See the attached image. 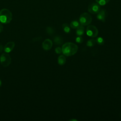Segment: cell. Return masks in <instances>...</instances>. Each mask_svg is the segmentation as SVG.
Returning a JSON list of instances; mask_svg holds the SVG:
<instances>
[{
	"instance_id": "cell-1",
	"label": "cell",
	"mask_w": 121,
	"mask_h": 121,
	"mask_svg": "<svg viewBox=\"0 0 121 121\" xmlns=\"http://www.w3.org/2000/svg\"><path fill=\"white\" fill-rule=\"evenodd\" d=\"M62 52L66 56H71L77 53L78 46L77 44L71 42H67L62 46Z\"/></svg>"
},
{
	"instance_id": "cell-2",
	"label": "cell",
	"mask_w": 121,
	"mask_h": 121,
	"mask_svg": "<svg viewBox=\"0 0 121 121\" xmlns=\"http://www.w3.org/2000/svg\"><path fill=\"white\" fill-rule=\"evenodd\" d=\"M12 19L11 12L7 9H3L0 10V22L3 24L9 23Z\"/></svg>"
},
{
	"instance_id": "cell-3",
	"label": "cell",
	"mask_w": 121,
	"mask_h": 121,
	"mask_svg": "<svg viewBox=\"0 0 121 121\" xmlns=\"http://www.w3.org/2000/svg\"><path fill=\"white\" fill-rule=\"evenodd\" d=\"M79 21L81 25L83 26H87L91 23L92 18L89 13L84 12L80 15Z\"/></svg>"
},
{
	"instance_id": "cell-4",
	"label": "cell",
	"mask_w": 121,
	"mask_h": 121,
	"mask_svg": "<svg viewBox=\"0 0 121 121\" xmlns=\"http://www.w3.org/2000/svg\"><path fill=\"white\" fill-rule=\"evenodd\" d=\"M0 62L3 67H7L11 63V58L10 55L7 52H5L1 54L0 56Z\"/></svg>"
},
{
	"instance_id": "cell-5",
	"label": "cell",
	"mask_w": 121,
	"mask_h": 121,
	"mask_svg": "<svg viewBox=\"0 0 121 121\" xmlns=\"http://www.w3.org/2000/svg\"><path fill=\"white\" fill-rule=\"evenodd\" d=\"M86 33L89 36L95 38L97 36L98 31L96 27L95 26L89 25L86 28Z\"/></svg>"
},
{
	"instance_id": "cell-6",
	"label": "cell",
	"mask_w": 121,
	"mask_h": 121,
	"mask_svg": "<svg viewBox=\"0 0 121 121\" xmlns=\"http://www.w3.org/2000/svg\"><path fill=\"white\" fill-rule=\"evenodd\" d=\"M87 9L88 11L91 14H97L100 10V6L97 3H92L89 5Z\"/></svg>"
},
{
	"instance_id": "cell-7",
	"label": "cell",
	"mask_w": 121,
	"mask_h": 121,
	"mask_svg": "<svg viewBox=\"0 0 121 121\" xmlns=\"http://www.w3.org/2000/svg\"><path fill=\"white\" fill-rule=\"evenodd\" d=\"M52 46V42L49 39H45L42 43L43 48L46 51L50 50Z\"/></svg>"
},
{
	"instance_id": "cell-8",
	"label": "cell",
	"mask_w": 121,
	"mask_h": 121,
	"mask_svg": "<svg viewBox=\"0 0 121 121\" xmlns=\"http://www.w3.org/2000/svg\"><path fill=\"white\" fill-rule=\"evenodd\" d=\"M107 16V12L105 9H102L97 13V18L99 20L104 22L105 21V18Z\"/></svg>"
},
{
	"instance_id": "cell-9",
	"label": "cell",
	"mask_w": 121,
	"mask_h": 121,
	"mask_svg": "<svg viewBox=\"0 0 121 121\" xmlns=\"http://www.w3.org/2000/svg\"><path fill=\"white\" fill-rule=\"evenodd\" d=\"M15 46V43L14 42H9L7 43L4 47V50L6 52L9 53L11 52Z\"/></svg>"
},
{
	"instance_id": "cell-10",
	"label": "cell",
	"mask_w": 121,
	"mask_h": 121,
	"mask_svg": "<svg viewBox=\"0 0 121 121\" xmlns=\"http://www.w3.org/2000/svg\"><path fill=\"white\" fill-rule=\"evenodd\" d=\"M53 42L54 43L56 44L60 45L62 44L63 42V40L61 37H60V36L56 35V36H55L53 38Z\"/></svg>"
},
{
	"instance_id": "cell-11",
	"label": "cell",
	"mask_w": 121,
	"mask_h": 121,
	"mask_svg": "<svg viewBox=\"0 0 121 121\" xmlns=\"http://www.w3.org/2000/svg\"><path fill=\"white\" fill-rule=\"evenodd\" d=\"M66 61V57L62 55H61L59 56L58 58V63L60 65H63L65 64Z\"/></svg>"
},
{
	"instance_id": "cell-12",
	"label": "cell",
	"mask_w": 121,
	"mask_h": 121,
	"mask_svg": "<svg viewBox=\"0 0 121 121\" xmlns=\"http://www.w3.org/2000/svg\"><path fill=\"white\" fill-rule=\"evenodd\" d=\"M84 33V27L83 25H80L77 28L76 30V34L78 35L81 36L83 35Z\"/></svg>"
},
{
	"instance_id": "cell-13",
	"label": "cell",
	"mask_w": 121,
	"mask_h": 121,
	"mask_svg": "<svg viewBox=\"0 0 121 121\" xmlns=\"http://www.w3.org/2000/svg\"><path fill=\"white\" fill-rule=\"evenodd\" d=\"M80 25L79 22L76 20L72 21L70 24V26L73 29H77Z\"/></svg>"
},
{
	"instance_id": "cell-14",
	"label": "cell",
	"mask_w": 121,
	"mask_h": 121,
	"mask_svg": "<svg viewBox=\"0 0 121 121\" xmlns=\"http://www.w3.org/2000/svg\"><path fill=\"white\" fill-rule=\"evenodd\" d=\"M96 43V40L94 38H92L87 41L86 43V45L89 47H92L95 45Z\"/></svg>"
},
{
	"instance_id": "cell-15",
	"label": "cell",
	"mask_w": 121,
	"mask_h": 121,
	"mask_svg": "<svg viewBox=\"0 0 121 121\" xmlns=\"http://www.w3.org/2000/svg\"><path fill=\"white\" fill-rule=\"evenodd\" d=\"M62 27L63 29L64 32H66V33H69L70 31L69 26L67 23L63 24L62 25Z\"/></svg>"
},
{
	"instance_id": "cell-16",
	"label": "cell",
	"mask_w": 121,
	"mask_h": 121,
	"mask_svg": "<svg viewBox=\"0 0 121 121\" xmlns=\"http://www.w3.org/2000/svg\"><path fill=\"white\" fill-rule=\"evenodd\" d=\"M95 1L100 5L104 6L108 3L110 0H95Z\"/></svg>"
},
{
	"instance_id": "cell-17",
	"label": "cell",
	"mask_w": 121,
	"mask_h": 121,
	"mask_svg": "<svg viewBox=\"0 0 121 121\" xmlns=\"http://www.w3.org/2000/svg\"><path fill=\"white\" fill-rule=\"evenodd\" d=\"M46 31L50 35H52L54 33V29L51 26H48L46 28Z\"/></svg>"
},
{
	"instance_id": "cell-18",
	"label": "cell",
	"mask_w": 121,
	"mask_h": 121,
	"mask_svg": "<svg viewBox=\"0 0 121 121\" xmlns=\"http://www.w3.org/2000/svg\"><path fill=\"white\" fill-rule=\"evenodd\" d=\"M96 42L99 45H103L104 42V39L102 38V37H98L96 40Z\"/></svg>"
},
{
	"instance_id": "cell-19",
	"label": "cell",
	"mask_w": 121,
	"mask_h": 121,
	"mask_svg": "<svg viewBox=\"0 0 121 121\" xmlns=\"http://www.w3.org/2000/svg\"><path fill=\"white\" fill-rule=\"evenodd\" d=\"M76 41L78 43H82L83 42V39L80 36L77 37L76 39Z\"/></svg>"
},
{
	"instance_id": "cell-20",
	"label": "cell",
	"mask_w": 121,
	"mask_h": 121,
	"mask_svg": "<svg viewBox=\"0 0 121 121\" xmlns=\"http://www.w3.org/2000/svg\"><path fill=\"white\" fill-rule=\"evenodd\" d=\"M55 52H56V53H57V54H60V53L62 52V49H61V48L60 47H56V48H55Z\"/></svg>"
},
{
	"instance_id": "cell-21",
	"label": "cell",
	"mask_w": 121,
	"mask_h": 121,
	"mask_svg": "<svg viewBox=\"0 0 121 121\" xmlns=\"http://www.w3.org/2000/svg\"><path fill=\"white\" fill-rule=\"evenodd\" d=\"M3 30V26L1 23H0V33H1Z\"/></svg>"
},
{
	"instance_id": "cell-22",
	"label": "cell",
	"mask_w": 121,
	"mask_h": 121,
	"mask_svg": "<svg viewBox=\"0 0 121 121\" xmlns=\"http://www.w3.org/2000/svg\"><path fill=\"white\" fill-rule=\"evenodd\" d=\"M1 86V80H0V86Z\"/></svg>"
}]
</instances>
